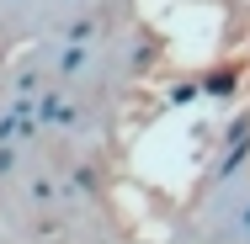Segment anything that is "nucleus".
Returning a JSON list of instances; mask_svg holds the SVG:
<instances>
[{
  "label": "nucleus",
  "instance_id": "20e7f679",
  "mask_svg": "<svg viewBox=\"0 0 250 244\" xmlns=\"http://www.w3.org/2000/svg\"><path fill=\"white\" fill-rule=\"evenodd\" d=\"M202 91H208V96H229V91H234V75H208Z\"/></svg>",
  "mask_w": 250,
  "mask_h": 244
},
{
  "label": "nucleus",
  "instance_id": "39448f33",
  "mask_svg": "<svg viewBox=\"0 0 250 244\" xmlns=\"http://www.w3.org/2000/svg\"><path fill=\"white\" fill-rule=\"evenodd\" d=\"M91 32H96V21H91V16H80V21H75V27H69V43H85V38H91Z\"/></svg>",
  "mask_w": 250,
  "mask_h": 244
},
{
  "label": "nucleus",
  "instance_id": "423d86ee",
  "mask_svg": "<svg viewBox=\"0 0 250 244\" xmlns=\"http://www.w3.org/2000/svg\"><path fill=\"white\" fill-rule=\"evenodd\" d=\"M240 228H250V207H245V218H240Z\"/></svg>",
  "mask_w": 250,
  "mask_h": 244
},
{
  "label": "nucleus",
  "instance_id": "7ed1b4c3",
  "mask_svg": "<svg viewBox=\"0 0 250 244\" xmlns=\"http://www.w3.org/2000/svg\"><path fill=\"white\" fill-rule=\"evenodd\" d=\"M69 181H75V191H80V196H101V175L91 170V165H80Z\"/></svg>",
  "mask_w": 250,
  "mask_h": 244
},
{
  "label": "nucleus",
  "instance_id": "f257e3e1",
  "mask_svg": "<svg viewBox=\"0 0 250 244\" xmlns=\"http://www.w3.org/2000/svg\"><path fill=\"white\" fill-rule=\"evenodd\" d=\"M38 122H43V128H75L80 112L59 96V91H43V96H38Z\"/></svg>",
  "mask_w": 250,
  "mask_h": 244
},
{
  "label": "nucleus",
  "instance_id": "f03ea898",
  "mask_svg": "<svg viewBox=\"0 0 250 244\" xmlns=\"http://www.w3.org/2000/svg\"><path fill=\"white\" fill-rule=\"evenodd\" d=\"M85 58H91V53L80 48V43H69V48H59L53 69H59V75H80V69H85Z\"/></svg>",
  "mask_w": 250,
  "mask_h": 244
}]
</instances>
